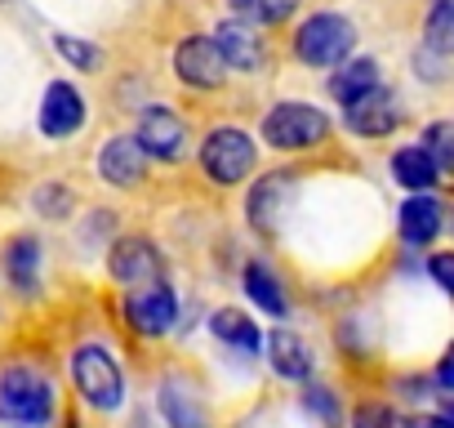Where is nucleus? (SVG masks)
<instances>
[{
  "label": "nucleus",
  "instance_id": "obj_1",
  "mask_svg": "<svg viewBox=\"0 0 454 428\" xmlns=\"http://www.w3.org/2000/svg\"><path fill=\"white\" fill-rule=\"evenodd\" d=\"M54 419V384L32 370L14 366L0 375V424L10 428H45Z\"/></svg>",
  "mask_w": 454,
  "mask_h": 428
},
{
  "label": "nucleus",
  "instance_id": "obj_2",
  "mask_svg": "<svg viewBox=\"0 0 454 428\" xmlns=\"http://www.w3.org/2000/svg\"><path fill=\"white\" fill-rule=\"evenodd\" d=\"M200 170L218 183V187H237L246 183V174L254 170V139L237 125H218L209 130V139L200 143Z\"/></svg>",
  "mask_w": 454,
  "mask_h": 428
},
{
  "label": "nucleus",
  "instance_id": "obj_3",
  "mask_svg": "<svg viewBox=\"0 0 454 428\" xmlns=\"http://www.w3.org/2000/svg\"><path fill=\"white\" fill-rule=\"evenodd\" d=\"M352 45H356V28L343 14H312L294 36V54L308 67H339L348 63Z\"/></svg>",
  "mask_w": 454,
  "mask_h": 428
},
{
  "label": "nucleus",
  "instance_id": "obj_4",
  "mask_svg": "<svg viewBox=\"0 0 454 428\" xmlns=\"http://www.w3.org/2000/svg\"><path fill=\"white\" fill-rule=\"evenodd\" d=\"M330 134V121L321 107L312 103H277L268 116H263V139L268 147L277 152H303V147H317L325 143Z\"/></svg>",
  "mask_w": 454,
  "mask_h": 428
},
{
  "label": "nucleus",
  "instance_id": "obj_5",
  "mask_svg": "<svg viewBox=\"0 0 454 428\" xmlns=\"http://www.w3.org/2000/svg\"><path fill=\"white\" fill-rule=\"evenodd\" d=\"M72 375H76L81 397H85L94 410H116V406H121V397H125V375H121V366H116V357H112L107 348H98V344L76 348Z\"/></svg>",
  "mask_w": 454,
  "mask_h": 428
},
{
  "label": "nucleus",
  "instance_id": "obj_6",
  "mask_svg": "<svg viewBox=\"0 0 454 428\" xmlns=\"http://www.w3.org/2000/svg\"><path fill=\"white\" fill-rule=\"evenodd\" d=\"M134 143L143 147V156H156V161H178L187 152V125L183 116H174L169 107H147L138 116V130H134Z\"/></svg>",
  "mask_w": 454,
  "mask_h": 428
},
{
  "label": "nucleus",
  "instance_id": "obj_7",
  "mask_svg": "<svg viewBox=\"0 0 454 428\" xmlns=\"http://www.w3.org/2000/svg\"><path fill=\"white\" fill-rule=\"evenodd\" d=\"M125 321L138 330V335H165L174 321H178V299L165 281H152V286H138L125 295Z\"/></svg>",
  "mask_w": 454,
  "mask_h": 428
},
{
  "label": "nucleus",
  "instance_id": "obj_8",
  "mask_svg": "<svg viewBox=\"0 0 454 428\" xmlns=\"http://www.w3.org/2000/svg\"><path fill=\"white\" fill-rule=\"evenodd\" d=\"M174 72L192 90H218L223 76H227V67L214 50V36H183L178 50H174Z\"/></svg>",
  "mask_w": 454,
  "mask_h": 428
},
{
  "label": "nucleus",
  "instance_id": "obj_9",
  "mask_svg": "<svg viewBox=\"0 0 454 428\" xmlns=\"http://www.w3.org/2000/svg\"><path fill=\"white\" fill-rule=\"evenodd\" d=\"M107 268H112V277H116L121 286L138 290V286H152V281H160V273H165V259H160V250H156L147 237H125V242H116V246H112V259H107Z\"/></svg>",
  "mask_w": 454,
  "mask_h": 428
},
{
  "label": "nucleus",
  "instance_id": "obj_10",
  "mask_svg": "<svg viewBox=\"0 0 454 428\" xmlns=\"http://www.w3.org/2000/svg\"><path fill=\"white\" fill-rule=\"evenodd\" d=\"M343 121H348V130L361 134V139H383V134H392V130L401 125L396 94L379 85V90H370L365 99L348 103V107H343Z\"/></svg>",
  "mask_w": 454,
  "mask_h": 428
},
{
  "label": "nucleus",
  "instance_id": "obj_11",
  "mask_svg": "<svg viewBox=\"0 0 454 428\" xmlns=\"http://www.w3.org/2000/svg\"><path fill=\"white\" fill-rule=\"evenodd\" d=\"M81 125H85V99H81V90L67 85V81H54L45 90V99H41V130L50 139H72Z\"/></svg>",
  "mask_w": 454,
  "mask_h": 428
},
{
  "label": "nucleus",
  "instance_id": "obj_12",
  "mask_svg": "<svg viewBox=\"0 0 454 428\" xmlns=\"http://www.w3.org/2000/svg\"><path fill=\"white\" fill-rule=\"evenodd\" d=\"M214 50H218V59H223V67H232V72H259L263 67V41L250 32V23H241V19H232V23H223L218 32H214Z\"/></svg>",
  "mask_w": 454,
  "mask_h": 428
},
{
  "label": "nucleus",
  "instance_id": "obj_13",
  "mask_svg": "<svg viewBox=\"0 0 454 428\" xmlns=\"http://www.w3.org/2000/svg\"><path fill=\"white\" fill-rule=\"evenodd\" d=\"M98 174H103L112 187H134V183H143L147 156H143V147L134 143V134H121V139L103 143V152H98Z\"/></svg>",
  "mask_w": 454,
  "mask_h": 428
},
{
  "label": "nucleus",
  "instance_id": "obj_14",
  "mask_svg": "<svg viewBox=\"0 0 454 428\" xmlns=\"http://www.w3.org/2000/svg\"><path fill=\"white\" fill-rule=\"evenodd\" d=\"M290 183H294V174H268V178L254 183V192H250V224H254L259 233H277Z\"/></svg>",
  "mask_w": 454,
  "mask_h": 428
},
{
  "label": "nucleus",
  "instance_id": "obj_15",
  "mask_svg": "<svg viewBox=\"0 0 454 428\" xmlns=\"http://www.w3.org/2000/svg\"><path fill=\"white\" fill-rule=\"evenodd\" d=\"M268 361L281 379H308L312 375V348L294 330H272L268 335Z\"/></svg>",
  "mask_w": 454,
  "mask_h": 428
},
{
  "label": "nucleus",
  "instance_id": "obj_16",
  "mask_svg": "<svg viewBox=\"0 0 454 428\" xmlns=\"http://www.w3.org/2000/svg\"><path fill=\"white\" fill-rule=\"evenodd\" d=\"M436 233H441V205L432 201V196H410L405 205H401V237L410 242V246H432L436 242Z\"/></svg>",
  "mask_w": 454,
  "mask_h": 428
},
{
  "label": "nucleus",
  "instance_id": "obj_17",
  "mask_svg": "<svg viewBox=\"0 0 454 428\" xmlns=\"http://www.w3.org/2000/svg\"><path fill=\"white\" fill-rule=\"evenodd\" d=\"M5 277H10V286L19 290V295H27V290H36V277H41V242L36 237H14L10 246H5Z\"/></svg>",
  "mask_w": 454,
  "mask_h": 428
},
{
  "label": "nucleus",
  "instance_id": "obj_18",
  "mask_svg": "<svg viewBox=\"0 0 454 428\" xmlns=\"http://www.w3.org/2000/svg\"><path fill=\"white\" fill-rule=\"evenodd\" d=\"M370 90H379V63L374 59H352V63H339V72L330 76V94L348 107L356 99H365Z\"/></svg>",
  "mask_w": 454,
  "mask_h": 428
},
{
  "label": "nucleus",
  "instance_id": "obj_19",
  "mask_svg": "<svg viewBox=\"0 0 454 428\" xmlns=\"http://www.w3.org/2000/svg\"><path fill=\"white\" fill-rule=\"evenodd\" d=\"M241 281H246V295H250L263 313H272V317H286V313H290V299H286V290H281V281L272 277L268 264H246Z\"/></svg>",
  "mask_w": 454,
  "mask_h": 428
},
{
  "label": "nucleus",
  "instance_id": "obj_20",
  "mask_svg": "<svg viewBox=\"0 0 454 428\" xmlns=\"http://www.w3.org/2000/svg\"><path fill=\"white\" fill-rule=\"evenodd\" d=\"M209 330H214L223 344L241 348V353H259V344H263L259 326H254L246 313H237V308H218V313L209 317Z\"/></svg>",
  "mask_w": 454,
  "mask_h": 428
},
{
  "label": "nucleus",
  "instance_id": "obj_21",
  "mask_svg": "<svg viewBox=\"0 0 454 428\" xmlns=\"http://www.w3.org/2000/svg\"><path fill=\"white\" fill-rule=\"evenodd\" d=\"M392 174H396V183L401 187H410V192H427L432 183H436V165H432V156L423 152V147H401L396 156H392Z\"/></svg>",
  "mask_w": 454,
  "mask_h": 428
},
{
  "label": "nucleus",
  "instance_id": "obj_22",
  "mask_svg": "<svg viewBox=\"0 0 454 428\" xmlns=\"http://www.w3.org/2000/svg\"><path fill=\"white\" fill-rule=\"evenodd\" d=\"M160 410H165L169 428H205L200 406L192 401V392H183V388H174V384L160 388Z\"/></svg>",
  "mask_w": 454,
  "mask_h": 428
},
{
  "label": "nucleus",
  "instance_id": "obj_23",
  "mask_svg": "<svg viewBox=\"0 0 454 428\" xmlns=\"http://www.w3.org/2000/svg\"><path fill=\"white\" fill-rule=\"evenodd\" d=\"M232 10L241 23H286L299 10V0H232Z\"/></svg>",
  "mask_w": 454,
  "mask_h": 428
},
{
  "label": "nucleus",
  "instance_id": "obj_24",
  "mask_svg": "<svg viewBox=\"0 0 454 428\" xmlns=\"http://www.w3.org/2000/svg\"><path fill=\"white\" fill-rule=\"evenodd\" d=\"M423 152L432 156L436 170L454 174V121H436V125H427V134H423Z\"/></svg>",
  "mask_w": 454,
  "mask_h": 428
},
{
  "label": "nucleus",
  "instance_id": "obj_25",
  "mask_svg": "<svg viewBox=\"0 0 454 428\" xmlns=\"http://www.w3.org/2000/svg\"><path fill=\"white\" fill-rule=\"evenodd\" d=\"M427 45L441 54H454V0H436L427 14Z\"/></svg>",
  "mask_w": 454,
  "mask_h": 428
},
{
  "label": "nucleus",
  "instance_id": "obj_26",
  "mask_svg": "<svg viewBox=\"0 0 454 428\" xmlns=\"http://www.w3.org/2000/svg\"><path fill=\"white\" fill-rule=\"evenodd\" d=\"M54 50H59L76 72H94V67H98V59H103L94 45H85V41H76V36H59V41H54Z\"/></svg>",
  "mask_w": 454,
  "mask_h": 428
},
{
  "label": "nucleus",
  "instance_id": "obj_27",
  "mask_svg": "<svg viewBox=\"0 0 454 428\" xmlns=\"http://www.w3.org/2000/svg\"><path fill=\"white\" fill-rule=\"evenodd\" d=\"M352 428H401V424H396V415L383 401H365V406H356Z\"/></svg>",
  "mask_w": 454,
  "mask_h": 428
},
{
  "label": "nucleus",
  "instance_id": "obj_28",
  "mask_svg": "<svg viewBox=\"0 0 454 428\" xmlns=\"http://www.w3.org/2000/svg\"><path fill=\"white\" fill-rule=\"evenodd\" d=\"M303 406H308L312 415H321L330 428H339V401H334L330 388H308V392H303Z\"/></svg>",
  "mask_w": 454,
  "mask_h": 428
},
{
  "label": "nucleus",
  "instance_id": "obj_29",
  "mask_svg": "<svg viewBox=\"0 0 454 428\" xmlns=\"http://www.w3.org/2000/svg\"><path fill=\"white\" fill-rule=\"evenodd\" d=\"M427 273H432V281L454 299V250H445V255H432L427 259Z\"/></svg>",
  "mask_w": 454,
  "mask_h": 428
},
{
  "label": "nucleus",
  "instance_id": "obj_30",
  "mask_svg": "<svg viewBox=\"0 0 454 428\" xmlns=\"http://www.w3.org/2000/svg\"><path fill=\"white\" fill-rule=\"evenodd\" d=\"M36 205L50 214V219H59V214L72 210V192H67V187H41V192H36Z\"/></svg>",
  "mask_w": 454,
  "mask_h": 428
},
{
  "label": "nucleus",
  "instance_id": "obj_31",
  "mask_svg": "<svg viewBox=\"0 0 454 428\" xmlns=\"http://www.w3.org/2000/svg\"><path fill=\"white\" fill-rule=\"evenodd\" d=\"M436 384H441L445 392H454V344L445 348V357H441V366H436Z\"/></svg>",
  "mask_w": 454,
  "mask_h": 428
},
{
  "label": "nucleus",
  "instance_id": "obj_32",
  "mask_svg": "<svg viewBox=\"0 0 454 428\" xmlns=\"http://www.w3.org/2000/svg\"><path fill=\"white\" fill-rule=\"evenodd\" d=\"M405 428H454L445 415H419V419H410Z\"/></svg>",
  "mask_w": 454,
  "mask_h": 428
}]
</instances>
